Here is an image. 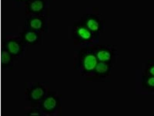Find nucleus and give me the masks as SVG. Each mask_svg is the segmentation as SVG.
<instances>
[{
  "mask_svg": "<svg viewBox=\"0 0 154 116\" xmlns=\"http://www.w3.org/2000/svg\"><path fill=\"white\" fill-rule=\"evenodd\" d=\"M49 19L46 14L27 15L25 20L26 26L38 31L47 26Z\"/></svg>",
  "mask_w": 154,
  "mask_h": 116,
  "instance_id": "obj_2",
  "label": "nucleus"
},
{
  "mask_svg": "<svg viewBox=\"0 0 154 116\" xmlns=\"http://www.w3.org/2000/svg\"><path fill=\"white\" fill-rule=\"evenodd\" d=\"M8 49L11 53L17 54L20 50V46L18 44L14 41H9L8 44Z\"/></svg>",
  "mask_w": 154,
  "mask_h": 116,
  "instance_id": "obj_4",
  "label": "nucleus"
},
{
  "mask_svg": "<svg viewBox=\"0 0 154 116\" xmlns=\"http://www.w3.org/2000/svg\"><path fill=\"white\" fill-rule=\"evenodd\" d=\"M108 67L104 63H99L96 67V70L100 72H104L107 71Z\"/></svg>",
  "mask_w": 154,
  "mask_h": 116,
  "instance_id": "obj_11",
  "label": "nucleus"
},
{
  "mask_svg": "<svg viewBox=\"0 0 154 116\" xmlns=\"http://www.w3.org/2000/svg\"><path fill=\"white\" fill-rule=\"evenodd\" d=\"M44 92L41 88H38L34 89L32 93V97L33 99H39L43 95Z\"/></svg>",
  "mask_w": 154,
  "mask_h": 116,
  "instance_id": "obj_8",
  "label": "nucleus"
},
{
  "mask_svg": "<svg viewBox=\"0 0 154 116\" xmlns=\"http://www.w3.org/2000/svg\"><path fill=\"white\" fill-rule=\"evenodd\" d=\"M56 102L53 98H49L44 102V106L48 110L53 109L55 107Z\"/></svg>",
  "mask_w": 154,
  "mask_h": 116,
  "instance_id": "obj_6",
  "label": "nucleus"
},
{
  "mask_svg": "<svg viewBox=\"0 0 154 116\" xmlns=\"http://www.w3.org/2000/svg\"><path fill=\"white\" fill-rule=\"evenodd\" d=\"M99 60H106L109 59L110 55L109 53L105 51H101L99 52L97 55Z\"/></svg>",
  "mask_w": 154,
  "mask_h": 116,
  "instance_id": "obj_10",
  "label": "nucleus"
},
{
  "mask_svg": "<svg viewBox=\"0 0 154 116\" xmlns=\"http://www.w3.org/2000/svg\"><path fill=\"white\" fill-rule=\"evenodd\" d=\"M26 40L29 42H33L38 38V34L35 32L33 31H27L25 35Z\"/></svg>",
  "mask_w": 154,
  "mask_h": 116,
  "instance_id": "obj_5",
  "label": "nucleus"
},
{
  "mask_svg": "<svg viewBox=\"0 0 154 116\" xmlns=\"http://www.w3.org/2000/svg\"><path fill=\"white\" fill-rule=\"evenodd\" d=\"M49 0H30L24 8L27 14H46Z\"/></svg>",
  "mask_w": 154,
  "mask_h": 116,
  "instance_id": "obj_1",
  "label": "nucleus"
},
{
  "mask_svg": "<svg viewBox=\"0 0 154 116\" xmlns=\"http://www.w3.org/2000/svg\"><path fill=\"white\" fill-rule=\"evenodd\" d=\"M30 0H13V2L18 7H24L26 4Z\"/></svg>",
  "mask_w": 154,
  "mask_h": 116,
  "instance_id": "obj_12",
  "label": "nucleus"
},
{
  "mask_svg": "<svg viewBox=\"0 0 154 116\" xmlns=\"http://www.w3.org/2000/svg\"><path fill=\"white\" fill-rule=\"evenodd\" d=\"M87 25L88 27L91 30L95 31L97 30L98 27V24L97 22L93 19H90L88 21Z\"/></svg>",
  "mask_w": 154,
  "mask_h": 116,
  "instance_id": "obj_9",
  "label": "nucleus"
},
{
  "mask_svg": "<svg viewBox=\"0 0 154 116\" xmlns=\"http://www.w3.org/2000/svg\"><path fill=\"white\" fill-rule=\"evenodd\" d=\"M78 33L80 36L85 39H87L90 38L91 37L90 33L84 27L80 28L78 30Z\"/></svg>",
  "mask_w": 154,
  "mask_h": 116,
  "instance_id": "obj_7",
  "label": "nucleus"
},
{
  "mask_svg": "<svg viewBox=\"0 0 154 116\" xmlns=\"http://www.w3.org/2000/svg\"><path fill=\"white\" fill-rule=\"evenodd\" d=\"M3 62L5 63H9L10 56L9 54L6 52H4L2 56Z\"/></svg>",
  "mask_w": 154,
  "mask_h": 116,
  "instance_id": "obj_13",
  "label": "nucleus"
},
{
  "mask_svg": "<svg viewBox=\"0 0 154 116\" xmlns=\"http://www.w3.org/2000/svg\"><path fill=\"white\" fill-rule=\"evenodd\" d=\"M97 60L95 56H89L86 58L85 60V68L87 70H91L95 67Z\"/></svg>",
  "mask_w": 154,
  "mask_h": 116,
  "instance_id": "obj_3",
  "label": "nucleus"
}]
</instances>
